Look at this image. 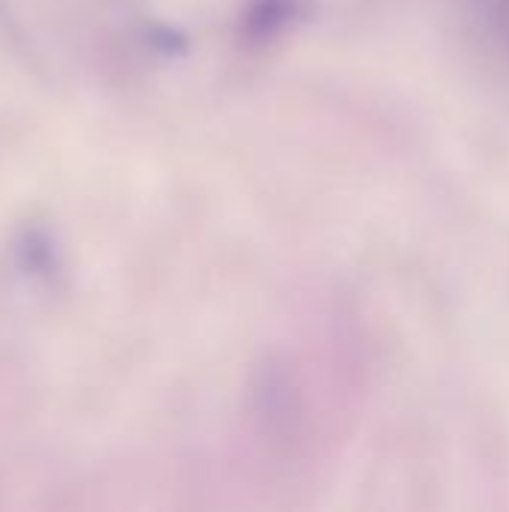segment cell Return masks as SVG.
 <instances>
[{"instance_id":"obj_1","label":"cell","mask_w":509,"mask_h":512,"mask_svg":"<svg viewBox=\"0 0 509 512\" xmlns=\"http://www.w3.org/2000/svg\"><path fill=\"white\" fill-rule=\"evenodd\" d=\"M303 15V0H246L240 12V39L246 45H270L297 27Z\"/></svg>"}]
</instances>
